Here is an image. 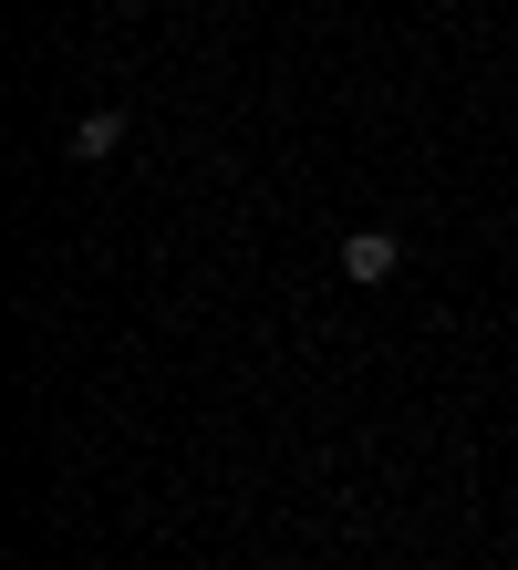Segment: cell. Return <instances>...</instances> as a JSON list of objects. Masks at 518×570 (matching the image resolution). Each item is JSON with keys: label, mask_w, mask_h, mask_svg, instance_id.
I'll return each instance as SVG.
<instances>
[{"label": "cell", "mask_w": 518, "mask_h": 570, "mask_svg": "<svg viewBox=\"0 0 518 570\" xmlns=\"http://www.w3.org/2000/svg\"><path fill=\"white\" fill-rule=\"evenodd\" d=\"M404 271V249H394V228H353V239H342V281H394Z\"/></svg>", "instance_id": "6da1fadb"}, {"label": "cell", "mask_w": 518, "mask_h": 570, "mask_svg": "<svg viewBox=\"0 0 518 570\" xmlns=\"http://www.w3.org/2000/svg\"><path fill=\"white\" fill-rule=\"evenodd\" d=\"M115 146H125V115H115V105H104V115H84V125H74V156H84V166H104V156H115Z\"/></svg>", "instance_id": "7a4b0ae2"}]
</instances>
